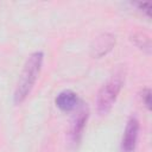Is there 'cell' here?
I'll use <instances>...</instances> for the list:
<instances>
[{
  "label": "cell",
  "mask_w": 152,
  "mask_h": 152,
  "mask_svg": "<svg viewBox=\"0 0 152 152\" xmlns=\"http://www.w3.org/2000/svg\"><path fill=\"white\" fill-rule=\"evenodd\" d=\"M43 59H44V53L42 51H36L31 53L23 68V71L20 74L19 81L15 87L14 91V103L20 104L21 102L25 101V99L31 93L43 65Z\"/></svg>",
  "instance_id": "cell-1"
},
{
  "label": "cell",
  "mask_w": 152,
  "mask_h": 152,
  "mask_svg": "<svg viewBox=\"0 0 152 152\" xmlns=\"http://www.w3.org/2000/svg\"><path fill=\"white\" fill-rule=\"evenodd\" d=\"M124 77L121 72H115L112 75L108 81L101 87L96 96V109L100 114H107L113 104L115 103L118 95L122 88Z\"/></svg>",
  "instance_id": "cell-2"
},
{
  "label": "cell",
  "mask_w": 152,
  "mask_h": 152,
  "mask_svg": "<svg viewBox=\"0 0 152 152\" xmlns=\"http://www.w3.org/2000/svg\"><path fill=\"white\" fill-rule=\"evenodd\" d=\"M139 120L135 116H131L126 124L122 139H121V151L122 152H133L137 146L138 137H139Z\"/></svg>",
  "instance_id": "cell-3"
},
{
  "label": "cell",
  "mask_w": 152,
  "mask_h": 152,
  "mask_svg": "<svg viewBox=\"0 0 152 152\" xmlns=\"http://www.w3.org/2000/svg\"><path fill=\"white\" fill-rule=\"evenodd\" d=\"M88 115H89V110L84 103H82L81 107H77V112L74 115L71 128H70V137L74 144H77L81 140V137L83 134V131L88 120Z\"/></svg>",
  "instance_id": "cell-4"
},
{
  "label": "cell",
  "mask_w": 152,
  "mask_h": 152,
  "mask_svg": "<svg viewBox=\"0 0 152 152\" xmlns=\"http://www.w3.org/2000/svg\"><path fill=\"white\" fill-rule=\"evenodd\" d=\"M55 103L56 106L63 110V112H71L77 109V107L80 106L81 101L77 96V94L72 90H63L61 91L56 99H55Z\"/></svg>",
  "instance_id": "cell-5"
},
{
  "label": "cell",
  "mask_w": 152,
  "mask_h": 152,
  "mask_svg": "<svg viewBox=\"0 0 152 152\" xmlns=\"http://www.w3.org/2000/svg\"><path fill=\"white\" fill-rule=\"evenodd\" d=\"M114 44H115V37L114 36L108 34V33L101 34L94 42V45L91 48V53L96 58H100V57L104 56L108 51H110L112 48L114 46Z\"/></svg>",
  "instance_id": "cell-6"
},
{
  "label": "cell",
  "mask_w": 152,
  "mask_h": 152,
  "mask_svg": "<svg viewBox=\"0 0 152 152\" xmlns=\"http://www.w3.org/2000/svg\"><path fill=\"white\" fill-rule=\"evenodd\" d=\"M141 100L145 104V107L150 110L151 109V89L150 88H145L142 91H141Z\"/></svg>",
  "instance_id": "cell-7"
},
{
  "label": "cell",
  "mask_w": 152,
  "mask_h": 152,
  "mask_svg": "<svg viewBox=\"0 0 152 152\" xmlns=\"http://www.w3.org/2000/svg\"><path fill=\"white\" fill-rule=\"evenodd\" d=\"M134 5L138 6V7L140 8V11L145 12V13L150 17V14H151V4H150V2H137V4H134Z\"/></svg>",
  "instance_id": "cell-8"
}]
</instances>
